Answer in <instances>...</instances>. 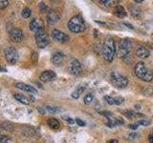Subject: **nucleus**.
Listing matches in <instances>:
<instances>
[{"label": "nucleus", "mask_w": 153, "mask_h": 143, "mask_svg": "<svg viewBox=\"0 0 153 143\" xmlns=\"http://www.w3.org/2000/svg\"><path fill=\"white\" fill-rule=\"evenodd\" d=\"M115 55H116V45H115L114 39L111 36H107L104 39L103 46H102V55L104 60L111 62Z\"/></svg>", "instance_id": "1"}, {"label": "nucleus", "mask_w": 153, "mask_h": 143, "mask_svg": "<svg viewBox=\"0 0 153 143\" xmlns=\"http://www.w3.org/2000/svg\"><path fill=\"white\" fill-rule=\"evenodd\" d=\"M134 74L138 78L145 81V82H150L153 78L152 72L146 68L143 62H138L134 67Z\"/></svg>", "instance_id": "2"}, {"label": "nucleus", "mask_w": 153, "mask_h": 143, "mask_svg": "<svg viewBox=\"0 0 153 143\" xmlns=\"http://www.w3.org/2000/svg\"><path fill=\"white\" fill-rule=\"evenodd\" d=\"M68 28H69V30L73 32H81L85 31L86 25L84 23L83 18L80 15H75L69 20Z\"/></svg>", "instance_id": "3"}, {"label": "nucleus", "mask_w": 153, "mask_h": 143, "mask_svg": "<svg viewBox=\"0 0 153 143\" xmlns=\"http://www.w3.org/2000/svg\"><path fill=\"white\" fill-rule=\"evenodd\" d=\"M110 80H111V83L115 87H117L119 89H123L128 85L127 77L122 75L120 73H117V72H112L110 74Z\"/></svg>", "instance_id": "4"}, {"label": "nucleus", "mask_w": 153, "mask_h": 143, "mask_svg": "<svg viewBox=\"0 0 153 143\" xmlns=\"http://www.w3.org/2000/svg\"><path fill=\"white\" fill-rule=\"evenodd\" d=\"M132 48V43L130 39L126 38V39H122L119 43V47H118V55L119 57H124L126 56L131 51Z\"/></svg>", "instance_id": "5"}, {"label": "nucleus", "mask_w": 153, "mask_h": 143, "mask_svg": "<svg viewBox=\"0 0 153 143\" xmlns=\"http://www.w3.org/2000/svg\"><path fill=\"white\" fill-rule=\"evenodd\" d=\"M35 37H36V44L39 48H45L48 44H49V36H48L47 32L44 29L36 32Z\"/></svg>", "instance_id": "6"}, {"label": "nucleus", "mask_w": 153, "mask_h": 143, "mask_svg": "<svg viewBox=\"0 0 153 143\" xmlns=\"http://www.w3.org/2000/svg\"><path fill=\"white\" fill-rule=\"evenodd\" d=\"M100 114H102V116H105V118L107 119L106 125L108 127H115V126L121 125V124L123 123V120L121 117L115 116L114 114H112L111 113H109V112H102Z\"/></svg>", "instance_id": "7"}, {"label": "nucleus", "mask_w": 153, "mask_h": 143, "mask_svg": "<svg viewBox=\"0 0 153 143\" xmlns=\"http://www.w3.org/2000/svg\"><path fill=\"white\" fill-rule=\"evenodd\" d=\"M4 54H5V57H6V60L10 64H16L17 62L18 54H17V51L14 49L13 47L5 48Z\"/></svg>", "instance_id": "8"}, {"label": "nucleus", "mask_w": 153, "mask_h": 143, "mask_svg": "<svg viewBox=\"0 0 153 143\" xmlns=\"http://www.w3.org/2000/svg\"><path fill=\"white\" fill-rule=\"evenodd\" d=\"M69 71L72 74L74 75H80L81 73H82V67H81V64L79 60L74 59L70 62L69 65Z\"/></svg>", "instance_id": "9"}, {"label": "nucleus", "mask_w": 153, "mask_h": 143, "mask_svg": "<svg viewBox=\"0 0 153 143\" xmlns=\"http://www.w3.org/2000/svg\"><path fill=\"white\" fill-rule=\"evenodd\" d=\"M52 36L55 40H56L59 43H65L69 40V36L66 33L62 32L59 30H53L52 32Z\"/></svg>", "instance_id": "10"}, {"label": "nucleus", "mask_w": 153, "mask_h": 143, "mask_svg": "<svg viewBox=\"0 0 153 143\" xmlns=\"http://www.w3.org/2000/svg\"><path fill=\"white\" fill-rule=\"evenodd\" d=\"M10 37H11L12 41L18 43L23 39V32L20 29L13 28V30L10 32Z\"/></svg>", "instance_id": "11"}, {"label": "nucleus", "mask_w": 153, "mask_h": 143, "mask_svg": "<svg viewBox=\"0 0 153 143\" xmlns=\"http://www.w3.org/2000/svg\"><path fill=\"white\" fill-rule=\"evenodd\" d=\"M43 27H44V24H43V21L40 18H35L33 19L30 23V29L31 31L37 32L38 31L43 30Z\"/></svg>", "instance_id": "12"}, {"label": "nucleus", "mask_w": 153, "mask_h": 143, "mask_svg": "<svg viewBox=\"0 0 153 143\" xmlns=\"http://www.w3.org/2000/svg\"><path fill=\"white\" fill-rule=\"evenodd\" d=\"M59 19V15L56 11L54 10H50L49 12L47 13V22L49 24H56Z\"/></svg>", "instance_id": "13"}, {"label": "nucleus", "mask_w": 153, "mask_h": 143, "mask_svg": "<svg viewBox=\"0 0 153 143\" xmlns=\"http://www.w3.org/2000/svg\"><path fill=\"white\" fill-rule=\"evenodd\" d=\"M54 78H56V73H54L53 71H44L43 73L40 74V80L43 82H46V81H51Z\"/></svg>", "instance_id": "14"}, {"label": "nucleus", "mask_w": 153, "mask_h": 143, "mask_svg": "<svg viewBox=\"0 0 153 143\" xmlns=\"http://www.w3.org/2000/svg\"><path fill=\"white\" fill-rule=\"evenodd\" d=\"M64 59V55L62 54L61 52H56L53 54L52 57H51V61L54 63L55 65H59L63 62Z\"/></svg>", "instance_id": "15"}, {"label": "nucleus", "mask_w": 153, "mask_h": 143, "mask_svg": "<svg viewBox=\"0 0 153 143\" xmlns=\"http://www.w3.org/2000/svg\"><path fill=\"white\" fill-rule=\"evenodd\" d=\"M104 99L106 100V102L109 105H121L124 101V99L121 97H109V95H105Z\"/></svg>", "instance_id": "16"}, {"label": "nucleus", "mask_w": 153, "mask_h": 143, "mask_svg": "<svg viewBox=\"0 0 153 143\" xmlns=\"http://www.w3.org/2000/svg\"><path fill=\"white\" fill-rule=\"evenodd\" d=\"M136 55L140 58H146L149 56V51L143 46H139L136 50Z\"/></svg>", "instance_id": "17"}, {"label": "nucleus", "mask_w": 153, "mask_h": 143, "mask_svg": "<svg viewBox=\"0 0 153 143\" xmlns=\"http://www.w3.org/2000/svg\"><path fill=\"white\" fill-rule=\"evenodd\" d=\"M16 88L23 90V91H25V92H28L30 94H36L37 93V91L33 87H32V86L25 84V83H21V82H19V83L16 84Z\"/></svg>", "instance_id": "18"}, {"label": "nucleus", "mask_w": 153, "mask_h": 143, "mask_svg": "<svg viewBox=\"0 0 153 143\" xmlns=\"http://www.w3.org/2000/svg\"><path fill=\"white\" fill-rule=\"evenodd\" d=\"M114 13H115V14H116L117 16L121 17V18H123V17H124V16H126V10H124V8L122 7V6H117V7H115V9H114Z\"/></svg>", "instance_id": "19"}, {"label": "nucleus", "mask_w": 153, "mask_h": 143, "mask_svg": "<svg viewBox=\"0 0 153 143\" xmlns=\"http://www.w3.org/2000/svg\"><path fill=\"white\" fill-rule=\"evenodd\" d=\"M14 98H16L17 101L21 102L23 104H30V99H29L27 97H25V95L23 94H14Z\"/></svg>", "instance_id": "20"}, {"label": "nucleus", "mask_w": 153, "mask_h": 143, "mask_svg": "<svg viewBox=\"0 0 153 143\" xmlns=\"http://www.w3.org/2000/svg\"><path fill=\"white\" fill-rule=\"evenodd\" d=\"M48 126H49L51 129H54V130H56V129H59L60 124L59 122V120H56V118H49L48 119Z\"/></svg>", "instance_id": "21"}, {"label": "nucleus", "mask_w": 153, "mask_h": 143, "mask_svg": "<svg viewBox=\"0 0 153 143\" xmlns=\"http://www.w3.org/2000/svg\"><path fill=\"white\" fill-rule=\"evenodd\" d=\"M84 87H79V89H76V91H74L73 93H72V97L76 99V98H79V95L83 93V91H84Z\"/></svg>", "instance_id": "22"}, {"label": "nucleus", "mask_w": 153, "mask_h": 143, "mask_svg": "<svg viewBox=\"0 0 153 143\" xmlns=\"http://www.w3.org/2000/svg\"><path fill=\"white\" fill-rule=\"evenodd\" d=\"M123 114H124V116H126V117H128L129 119L135 118V117H136V116H138V114H136L135 112L131 111V110H126V111L124 112Z\"/></svg>", "instance_id": "23"}, {"label": "nucleus", "mask_w": 153, "mask_h": 143, "mask_svg": "<svg viewBox=\"0 0 153 143\" xmlns=\"http://www.w3.org/2000/svg\"><path fill=\"white\" fill-rule=\"evenodd\" d=\"M31 14H32V11H31V9H29V8L23 9V11L21 13V15L24 18H29V17L31 16Z\"/></svg>", "instance_id": "24"}, {"label": "nucleus", "mask_w": 153, "mask_h": 143, "mask_svg": "<svg viewBox=\"0 0 153 143\" xmlns=\"http://www.w3.org/2000/svg\"><path fill=\"white\" fill-rule=\"evenodd\" d=\"M93 99H94V95L92 94H86L85 97H84V103L85 104H91L93 101Z\"/></svg>", "instance_id": "25"}, {"label": "nucleus", "mask_w": 153, "mask_h": 143, "mask_svg": "<svg viewBox=\"0 0 153 143\" xmlns=\"http://www.w3.org/2000/svg\"><path fill=\"white\" fill-rule=\"evenodd\" d=\"M46 110L49 113H51V114H57V113H59V108H54V107L48 106V107H46Z\"/></svg>", "instance_id": "26"}, {"label": "nucleus", "mask_w": 153, "mask_h": 143, "mask_svg": "<svg viewBox=\"0 0 153 143\" xmlns=\"http://www.w3.org/2000/svg\"><path fill=\"white\" fill-rule=\"evenodd\" d=\"M138 125H143V126H147L148 124H150V121L149 120H146V119H140V120L138 121Z\"/></svg>", "instance_id": "27"}, {"label": "nucleus", "mask_w": 153, "mask_h": 143, "mask_svg": "<svg viewBox=\"0 0 153 143\" xmlns=\"http://www.w3.org/2000/svg\"><path fill=\"white\" fill-rule=\"evenodd\" d=\"M9 6V1L6 0H0V9H4Z\"/></svg>", "instance_id": "28"}, {"label": "nucleus", "mask_w": 153, "mask_h": 143, "mask_svg": "<svg viewBox=\"0 0 153 143\" xmlns=\"http://www.w3.org/2000/svg\"><path fill=\"white\" fill-rule=\"evenodd\" d=\"M130 10H131V13L133 14L134 16H138L139 14H140V10H138V9H136V8H134V7H132V9L130 8Z\"/></svg>", "instance_id": "29"}, {"label": "nucleus", "mask_w": 153, "mask_h": 143, "mask_svg": "<svg viewBox=\"0 0 153 143\" xmlns=\"http://www.w3.org/2000/svg\"><path fill=\"white\" fill-rule=\"evenodd\" d=\"M0 143H9L8 137L1 135V133H0Z\"/></svg>", "instance_id": "30"}, {"label": "nucleus", "mask_w": 153, "mask_h": 143, "mask_svg": "<svg viewBox=\"0 0 153 143\" xmlns=\"http://www.w3.org/2000/svg\"><path fill=\"white\" fill-rule=\"evenodd\" d=\"M76 123L78 124L79 126H80V127H83V126H85V122L84 121H82L81 119H79V118H76Z\"/></svg>", "instance_id": "31"}, {"label": "nucleus", "mask_w": 153, "mask_h": 143, "mask_svg": "<svg viewBox=\"0 0 153 143\" xmlns=\"http://www.w3.org/2000/svg\"><path fill=\"white\" fill-rule=\"evenodd\" d=\"M39 8H40V11L43 12V13L46 12V10H47V7L44 5V3H40L39 4Z\"/></svg>", "instance_id": "32"}, {"label": "nucleus", "mask_w": 153, "mask_h": 143, "mask_svg": "<svg viewBox=\"0 0 153 143\" xmlns=\"http://www.w3.org/2000/svg\"><path fill=\"white\" fill-rule=\"evenodd\" d=\"M100 3L104 4L105 6H110V5H111V3H112V1H106V0H102V1H100Z\"/></svg>", "instance_id": "33"}, {"label": "nucleus", "mask_w": 153, "mask_h": 143, "mask_svg": "<svg viewBox=\"0 0 153 143\" xmlns=\"http://www.w3.org/2000/svg\"><path fill=\"white\" fill-rule=\"evenodd\" d=\"M63 118H64V119H65V120H66L67 122H68V123H70V124H73V123H74V120H73V119H72V118H70V117H67V116H64Z\"/></svg>", "instance_id": "34"}, {"label": "nucleus", "mask_w": 153, "mask_h": 143, "mask_svg": "<svg viewBox=\"0 0 153 143\" xmlns=\"http://www.w3.org/2000/svg\"><path fill=\"white\" fill-rule=\"evenodd\" d=\"M129 128L133 129V130H136L138 128V124H130V125H129Z\"/></svg>", "instance_id": "35"}, {"label": "nucleus", "mask_w": 153, "mask_h": 143, "mask_svg": "<svg viewBox=\"0 0 153 143\" xmlns=\"http://www.w3.org/2000/svg\"><path fill=\"white\" fill-rule=\"evenodd\" d=\"M107 143H119V141L117 139H110L107 141Z\"/></svg>", "instance_id": "36"}, {"label": "nucleus", "mask_w": 153, "mask_h": 143, "mask_svg": "<svg viewBox=\"0 0 153 143\" xmlns=\"http://www.w3.org/2000/svg\"><path fill=\"white\" fill-rule=\"evenodd\" d=\"M148 139H149L150 143H153V135H150L149 136H148Z\"/></svg>", "instance_id": "37"}, {"label": "nucleus", "mask_w": 153, "mask_h": 143, "mask_svg": "<svg viewBox=\"0 0 153 143\" xmlns=\"http://www.w3.org/2000/svg\"><path fill=\"white\" fill-rule=\"evenodd\" d=\"M124 25H126V26H128L129 29H133V26L130 25V24H128V23H124Z\"/></svg>", "instance_id": "38"}, {"label": "nucleus", "mask_w": 153, "mask_h": 143, "mask_svg": "<svg viewBox=\"0 0 153 143\" xmlns=\"http://www.w3.org/2000/svg\"><path fill=\"white\" fill-rule=\"evenodd\" d=\"M33 61H36V56H37V55H36V54H33Z\"/></svg>", "instance_id": "39"}, {"label": "nucleus", "mask_w": 153, "mask_h": 143, "mask_svg": "<svg viewBox=\"0 0 153 143\" xmlns=\"http://www.w3.org/2000/svg\"><path fill=\"white\" fill-rule=\"evenodd\" d=\"M135 2H137V3H142L143 1H142V0H135Z\"/></svg>", "instance_id": "40"}]
</instances>
